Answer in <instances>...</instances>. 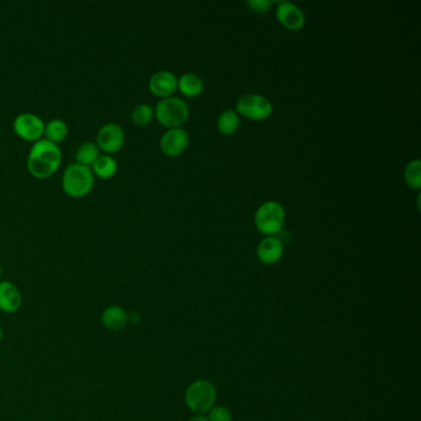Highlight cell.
<instances>
[{
    "instance_id": "8",
    "label": "cell",
    "mask_w": 421,
    "mask_h": 421,
    "mask_svg": "<svg viewBox=\"0 0 421 421\" xmlns=\"http://www.w3.org/2000/svg\"><path fill=\"white\" fill-rule=\"evenodd\" d=\"M95 144L100 151L106 155L119 152L125 144V132L124 129L116 123H108L99 129Z\"/></svg>"
},
{
    "instance_id": "18",
    "label": "cell",
    "mask_w": 421,
    "mask_h": 421,
    "mask_svg": "<svg viewBox=\"0 0 421 421\" xmlns=\"http://www.w3.org/2000/svg\"><path fill=\"white\" fill-rule=\"evenodd\" d=\"M100 156V150H99L98 146L95 142H83L82 145L79 146L78 149L76 150V162L79 165H83V166L90 167L94 165V162L98 160V157Z\"/></svg>"
},
{
    "instance_id": "23",
    "label": "cell",
    "mask_w": 421,
    "mask_h": 421,
    "mask_svg": "<svg viewBox=\"0 0 421 421\" xmlns=\"http://www.w3.org/2000/svg\"><path fill=\"white\" fill-rule=\"evenodd\" d=\"M247 6H250L251 11L263 14V13H268L272 3L270 0H249Z\"/></svg>"
},
{
    "instance_id": "16",
    "label": "cell",
    "mask_w": 421,
    "mask_h": 421,
    "mask_svg": "<svg viewBox=\"0 0 421 421\" xmlns=\"http://www.w3.org/2000/svg\"><path fill=\"white\" fill-rule=\"evenodd\" d=\"M119 165L111 155H100L92 166L94 176L102 179H110L118 173Z\"/></svg>"
},
{
    "instance_id": "5",
    "label": "cell",
    "mask_w": 421,
    "mask_h": 421,
    "mask_svg": "<svg viewBox=\"0 0 421 421\" xmlns=\"http://www.w3.org/2000/svg\"><path fill=\"white\" fill-rule=\"evenodd\" d=\"M216 399V390L208 380H197L188 387L186 392V403L194 413L203 414L210 410Z\"/></svg>"
},
{
    "instance_id": "20",
    "label": "cell",
    "mask_w": 421,
    "mask_h": 421,
    "mask_svg": "<svg viewBox=\"0 0 421 421\" xmlns=\"http://www.w3.org/2000/svg\"><path fill=\"white\" fill-rule=\"evenodd\" d=\"M155 116V109L150 104H139L131 111V120L137 126L149 125Z\"/></svg>"
},
{
    "instance_id": "26",
    "label": "cell",
    "mask_w": 421,
    "mask_h": 421,
    "mask_svg": "<svg viewBox=\"0 0 421 421\" xmlns=\"http://www.w3.org/2000/svg\"><path fill=\"white\" fill-rule=\"evenodd\" d=\"M0 278H1V267H0Z\"/></svg>"
},
{
    "instance_id": "13",
    "label": "cell",
    "mask_w": 421,
    "mask_h": 421,
    "mask_svg": "<svg viewBox=\"0 0 421 421\" xmlns=\"http://www.w3.org/2000/svg\"><path fill=\"white\" fill-rule=\"evenodd\" d=\"M22 303L20 291L11 282H0V310L15 312L19 310Z\"/></svg>"
},
{
    "instance_id": "4",
    "label": "cell",
    "mask_w": 421,
    "mask_h": 421,
    "mask_svg": "<svg viewBox=\"0 0 421 421\" xmlns=\"http://www.w3.org/2000/svg\"><path fill=\"white\" fill-rule=\"evenodd\" d=\"M286 221V210L275 200H268L256 210L255 225L262 234L273 236L281 233Z\"/></svg>"
},
{
    "instance_id": "14",
    "label": "cell",
    "mask_w": 421,
    "mask_h": 421,
    "mask_svg": "<svg viewBox=\"0 0 421 421\" xmlns=\"http://www.w3.org/2000/svg\"><path fill=\"white\" fill-rule=\"evenodd\" d=\"M127 320H129V317H127L125 310L118 305L106 308L102 315V322L104 324L105 328L110 331L123 330L125 328Z\"/></svg>"
},
{
    "instance_id": "9",
    "label": "cell",
    "mask_w": 421,
    "mask_h": 421,
    "mask_svg": "<svg viewBox=\"0 0 421 421\" xmlns=\"http://www.w3.org/2000/svg\"><path fill=\"white\" fill-rule=\"evenodd\" d=\"M188 145H189V134L182 127L168 129L160 140L162 152L170 157L179 156L187 150Z\"/></svg>"
},
{
    "instance_id": "10",
    "label": "cell",
    "mask_w": 421,
    "mask_h": 421,
    "mask_svg": "<svg viewBox=\"0 0 421 421\" xmlns=\"http://www.w3.org/2000/svg\"><path fill=\"white\" fill-rule=\"evenodd\" d=\"M277 19L287 30L298 32L305 25V15L291 1H281L276 11Z\"/></svg>"
},
{
    "instance_id": "1",
    "label": "cell",
    "mask_w": 421,
    "mask_h": 421,
    "mask_svg": "<svg viewBox=\"0 0 421 421\" xmlns=\"http://www.w3.org/2000/svg\"><path fill=\"white\" fill-rule=\"evenodd\" d=\"M62 163V151L56 144L41 139L32 145L27 155V170L39 179L51 177Z\"/></svg>"
},
{
    "instance_id": "21",
    "label": "cell",
    "mask_w": 421,
    "mask_h": 421,
    "mask_svg": "<svg viewBox=\"0 0 421 421\" xmlns=\"http://www.w3.org/2000/svg\"><path fill=\"white\" fill-rule=\"evenodd\" d=\"M406 182L411 189L419 191L421 188V162L419 160H413L406 165L404 170Z\"/></svg>"
},
{
    "instance_id": "6",
    "label": "cell",
    "mask_w": 421,
    "mask_h": 421,
    "mask_svg": "<svg viewBox=\"0 0 421 421\" xmlns=\"http://www.w3.org/2000/svg\"><path fill=\"white\" fill-rule=\"evenodd\" d=\"M236 110L247 119L265 120L270 118L273 106L270 99L261 94H246L237 100Z\"/></svg>"
},
{
    "instance_id": "7",
    "label": "cell",
    "mask_w": 421,
    "mask_h": 421,
    "mask_svg": "<svg viewBox=\"0 0 421 421\" xmlns=\"http://www.w3.org/2000/svg\"><path fill=\"white\" fill-rule=\"evenodd\" d=\"M13 127L21 140L32 144L41 140L45 132L43 120L39 115L32 113H21L18 115L13 123Z\"/></svg>"
},
{
    "instance_id": "12",
    "label": "cell",
    "mask_w": 421,
    "mask_h": 421,
    "mask_svg": "<svg viewBox=\"0 0 421 421\" xmlns=\"http://www.w3.org/2000/svg\"><path fill=\"white\" fill-rule=\"evenodd\" d=\"M284 252L283 242L278 237L268 236L261 240L257 246V257L265 265H273L281 260Z\"/></svg>"
},
{
    "instance_id": "24",
    "label": "cell",
    "mask_w": 421,
    "mask_h": 421,
    "mask_svg": "<svg viewBox=\"0 0 421 421\" xmlns=\"http://www.w3.org/2000/svg\"><path fill=\"white\" fill-rule=\"evenodd\" d=\"M188 421H209L208 419H205V417H204V416H200V415H198V416H194V417H192V419H189V420Z\"/></svg>"
},
{
    "instance_id": "17",
    "label": "cell",
    "mask_w": 421,
    "mask_h": 421,
    "mask_svg": "<svg viewBox=\"0 0 421 421\" xmlns=\"http://www.w3.org/2000/svg\"><path fill=\"white\" fill-rule=\"evenodd\" d=\"M68 129L67 123L62 119L50 120L47 124H45V132L43 135L46 136V140L51 141L53 144H61L67 139Z\"/></svg>"
},
{
    "instance_id": "25",
    "label": "cell",
    "mask_w": 421,
    "mask_h": 421,
    "mask_svg": "<svg viewBox=\"0 0 421 421\" xmlns=\"http://www.w3.org/2000/svg\"><path fill=\"white\" fill-rule=\"evenodd\" d=\"M1 338H3V333H1V329H0V341H1Z\"/></svg>"
},
{
    "instance_id": "2",
    "label": "cell",
    "mask_w": 421,
    "mask_h": 421,
    "mask_svg": "<svg viewBox=\"0 0 421 421\" xmlns=\"http://www.w3.org/2000/svg\"><path fill=\"white\" fill-rule=\"evenodd\" d=\"M95 176L90 167L79 165L77 162L68 165L62 176L63 192L68 197L83 198L93 191Z\"/></svg>"
},
{
    "instance_id": "3",
    "label": "cell",
    "mask_w": 421,
    "mask_h": 421,
    "mask_svg": "<svg viewBox=\"0 0 421 421\" xmlns=\"http://www.w3.org/2000/svg\"><path fill=\"white\" fill-rule=\"evenodd\" d=\"M155 116L161 125L168 129L181 127L189 116V108L183 99L178 97L163 98L157 103Z\"/></svg>"
},
{
    "instance_id": "15",
    "label": "cell",
    "mask_w": 421,
    "mask_h": 421,
    "mask_svg": "<svg viewBox=\"0 0 421 421\" xmlns=\"http://www.w3.org/2000/svg\"><path fill=\"white\" fill-rule=\"evenodd\" d=\"M178 89L186 97H198L203 92L204 82L198 74L187 72L178 78Z\"/></svg>"
},
{
    "instance_id": "11",
    "label": "cell",
    "mask_w": 421,
    "mask_h": 421,
    "mask_svg": "<svg viewBox=\"0 0 421 421\" xmlns=\"http://www.w3.org/2000/svg\"><path fill=\"white\" fill-rule=\"evenodd\" d=\"M149 88L157 97L168 98L178 89V78L171 71H158L153 73L149 81Z\"/></svg>"
},
{
    "instance_id": "22",
    "label": "cell",
    "mask_w": 421,
    "mask_h": 421,
    "mask_svg": "<svg viewBox=\"0 0 421 421\" xmlns=\"http://www.w3.org/2000/svg\"><path fill=\"white\" fill-rule=\"evenodd\" d=\"M209 421H231V413L224 406H214L210 409Z\"/></svg>"
},
{
    "instance_id": "19",
    "label": "cell",
    "mask_w": 421,
    "mask_h": 421,
    "mask_svg": "<svg viewBox=\"0 0 421 421\" xmlns=\"http://www.w3.org/2000/svg\"><path fill=\"white\" fill-rule=\"evenodd\" d=\"M218 129L224 135H233L240 126L239 114L233 109L224 110L218 116Z\"/></svg>"
}]
</instances>
